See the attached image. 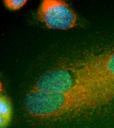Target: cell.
I'll use <instances>...</instances> for the list:
<instances>
[{"mask_svg": "<svg viewBox=\"0 0 114 128\" xmlns=\"http://www.w3.org/2000/svg\"><path fill=\"white\" fill-rule=\"evenodd\" d=\"M24 106L30 115L40 119L88 110L85 96L78 88L64 93L31 89L24 98Z\"/></svg>", "mask_w": 114, "mask_h": 128, "instance_id": "cell-1", "label": "cell"}, {"mask_svg": "<svg viewBox=\"0 0 114 128\" xmlns=\"http://www.w3.org/2000/svg\"><path fill=\"white\" fill-rule=\"evenodd\" d=\"M88 76L85 61L60 65L45 72L36 81L32 89L64 93L82 87Z\"/></svg>", "mask_w": 114, "mask_h": 128, "instance_id": "cell-2", "label": "cell"}, {"mask_svg": "<svg viewBox=\"0 0 114 128\" xmlns=\"http://www.w3.org/2000/svg\"><path fill=\"white\" fill-rule=\"evenodd\" d=\"M37 18L50 29L67 30L77 25V16L69 4L63 0H43Z\"/></svg>", "mask_w": 114, "mask_h": 128, "instance_id": "cell-3", "label": "cell"}, {"mask_svg": "<svg viewBox=\"0 0 114 128\" xmlns=\"http://www.w3.org/2000/svg\"><path fill=\"white\" fill-rule=\"evenodd\" d=\"M98 72V90L105 105L114 100V48L94 56Z\"/></svg>", "mask_w": 114, "mask_h": 128, "instance_id": "cell-4", "label": "cell"}, {"mask_svg": "<svg viewBox=\"0 0 114 128\" xmlns=\"http://www.w3.org/2000/svg\"><path fill=\"white\" fill-rule=\"evenodd\" d=\"M12 114V103L5 95L0 96V128H6L9 125Z\"/></svg>", "mask_w": 114, "mask_h": 128, "instance_id": "cell-5", "label": "cell"}, {"mask_svg": "<svg viewBox=\"0 0 114 128\" xmlns=\"http://www.w3.org/2000/svg\"><path fill=\"white\" fill-rule=\"evenodd\" d=\"M27 0H4L3 3L6 8L11 10H17L23 7Z\"/></svg>", "mask_w": 114, "mask_h": 128, "instance_id": "cell-6", "label": "cell"}]
</instances>
